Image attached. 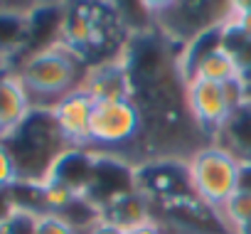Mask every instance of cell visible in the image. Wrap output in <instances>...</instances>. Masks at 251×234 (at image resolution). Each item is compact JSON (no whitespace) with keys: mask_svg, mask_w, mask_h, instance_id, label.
I'll list each match as a JSON object with an SVG mask.
<instances>
[{"mask_svg":"<svg viewBox=\"0 0 251 234\" xmlns=\"http://www.w3.org/2000/svg\"><path fill=\"white\" fill-rule=\"evenodd\" d=\"M69 0H42V5H64Z\"/></svg>","mask_w":251,"mask_h":234,"instance_id":"cell-23","label":"cell"},{"mask_svg":"<svg viewBox=\"0 0 251 234\" xmlns=\"http://www.w3.org/2000/svg\"><path fill=\"white\" fill-rule=\"evenodd\" d=\"M42 0H0V15H32Z\"/></svg>","mask_w":251,"mask_h":234,"instance_id":"cell-15","label":"cell"},{"mask_svg":"<svg viewBox=\"0 0 251 234\" xmlns=\"http://www.w3.org/2000/svg\"><path fill=\"white\" fill-rule=\"evenodd\" d=\"M52 119L57 124V131L62 141L69 148H89V129H91V111H94V99L76 89L59 99L52 108Z\"/></svg>","mask_w":251,"mask_h":234,"instance_id":"cell-6","label":"cell"},{"mask_svg":"<svg viewBox=\"0 0 251 234\" xmlns=\"http://www.w3.org/2000/svg\"><path fill=\"white\" fill-rule=\"evenodd\" d=\"M212 143L226 148L241 163H251V104L249 101H244L231 111V116L219 129Z\"/></svg>","mask_w":251,"mask_h":234,"instance_id":"cell-10","label":"cell"},{"mask_svg":"<svg viewBox=\"0 0 251 234\" xmlns=\"http://www.w3.org/2000/svg\"><path fill=\"white\" fill-rule=\"evenodd\" d=\"M138 3H141V8H143L146 15H151V18L158 20L160 15H165L177 3V0H138Z\"/></svg>","mask_w":251,"mask_h":234,"instance_id":"cell-17","label":"cell"},{"mask_svg":"<svg viewBox=\"0 0 251 234\" xmlns=\"http://www.w3.org/2000/svg\"><path fill=\"white\" fill-rule=\"evenodd\" d=\"M20 182V170L5 141H0V187H15Z\"/></svg>","mask_w":251,"mask_h":234,"instance_id":"cell-14","label":"cell"},{"mask_svg":"<svg viewBox=\"0 0 251 234\" xmlns=\"http://www.w3.org/2000/svg\"><path fill=\"white\" fill-rule=\"evenodd\" d=\"M86 234H126V227H121V224H116L106 217H99L89 224Z\"/></svg>","mask_w":251,"mask_h":234,"instance_id":"cell-18","label":"cell"},{"mask_svg":"<svg viewBox=\"0 0 251 234\" xmlns=\"http://www.w3.org/2000/svg\"><path fill=\"white\" fill-rule=\"evenodd\" d=\"M143 131V111L133 96L128 99H103L94 101L91 111V146H123L136 141Z\"/></svg>","mask_w":251,"mask_h":234,"instance_id":"cell-5","label":"cell"},{"mask_svg":"<svg viewBox=\"0 0 251 234\" xmlns=\"http://www.w3.org/2000/svg\"><path fill=\"white\" fill-rule=\"evenodd\" d=\"M185 165L195 197L212 209H219L239 190L241 160L212 141L192 151Z\"/></svg>","mask_w":251,"mask_h":234,"instance_id":"cell-3","label":"cell"},{"mask_svg":"<svg viewBox=\"0 0 251 234\" xmlns=\"http://www.w3.org/2000/svg\"><path fill=\"white\" fill-rule=\"evenodd\" d=\"M79 89L86 91L94 101L133 96V81H131L128 69H126V64H123V57L91 64L86 69V77H84Z\"/></svg>","mask_w":251,"mask_h":234,"instance_id":"cell-7","label":"cell"},{"mask_svg":"<svg viewBox=\"0 0 251 234\" xmlns=\"http://www.w3.org/2000/svg\"><path fill=\"white\" fill-rule=\"evenodd\" d=\"M3 69H8V64H5L3 59H0V72H3Z\"/></svg>","mask_w":251,"mask_h":234,"instance_id":"cell-24","label":"cell"},{"mask_svg":"<svg viewBox=\"0 0 251 234\" xmlns=\"http://www.w3.org/2000/svg\"><path fill=\"white\" fill-rule=\"evenodd\" d=\"M226 10H229L231 18L251 13V0H226Z\"/></svg>","mask_w":251,"mask_h":234,"instance_id":"cell-20","label":"cell"},{"mask_svg":"<svg viewBox=\"0 0 251 234\" xmlns=\"http://www.w3.org/2000/svg\"><path fill=\"white\" fill-rule=\"evenodd\" d=\"M25 84L35 108H52L59 99L76 91L86 77L89 64L67 42L57 40L47 47L30 52L18 67H13Z\"/></svg>","mask_w":251,"mask_h":234,"instance_id":"cell-1","label":"cell"},{"mask_svg":"<svg viewBox=\"0 0 251 234\" xmlns=\"http://www.w3.org/2000/svg\"><path fill=\"white\" fill-rule=\"evenodd\" d=\"M244 104V84H217L207 79L185 81V106L192 124L212 141L226 124L231 111Z\"/></svg>","mask_w":251,"mask_h":234,"instance_id":"cell-4","label":"cell"},{"mask_svg":"<svg viewBox=\"0 0 251 234\" xmlns=\"http://www.w3.org/2000/svg\"><path fill=\"white\" fill-rule=\"evenodd\" d=\"M18 209H20V207H18V202H15L13 187H0V227H5Z\"/></svg>","mask_w":251,"mask_h":234,"instance_id":"cell-16","label":"cell"},{"mask_svg":"<svg viewBox=\"0 0 251 234\" xmlns=\"http://www.w3.org/2000/svg\"><path fill=\"white\" fill-rule=\"evenodd\" d=\"M35 234H79L76 224L59 212H40L35 217Z\"/></svg>","mask_w":251,"mask_h":234,"instance_id":"cell-13","label":"cell"},{"mask_svg":"<svg viewBox=\"0 0 251 234\" xmlns=\"http://www.w3.org/2000/svg\"><path fill=\"white\" fill-rule=\"evenodd\" d=\"M222 224L231 232L251 222V192L249 190H236L219 209H217Z\"/></svg>","mask_w":251,"mask_h":234,"instance_id":"cell-12","label":"cell"},{"mask_svg":"<svg viewBox=\"0 0 251 234\" xmlns=\"http://www.w3.org/2000/svg\"><path fill=\"white\" fill-rule=\"evenodd\" d=\"M239 190L251 192V163H241V175H239Z\"/></svg>","mask_w":251,"mask_h":234,"instance_id":"cell-21","label":"cell"},{"mask_svg":"<svg viewBox=\"0 0 251 234\" xmlns=\"http://www.w3.org/2000/svg\"><path fill=\"white\" fill-rule=\"evenodd\" d=\"M32 50V15H0V59L18 67Z\"/></svg>","mask_w":251,"mask_h":234,"instance_id":"cell-9","label":"cell"},{"mask_svg":"<svg viewBox=\"0 0 251 234\" xmlns=\"http://www.w3.org/2000/svg\"><path fill=\"white\" fill-rule=\"evenodd\" d=\"M229 18H231V15H229ZM234 20H236V25L241 27V32H244V35H246V37L251 40V13H244V15H236Z\"/></svg>","mask_w":251,"mask_h":234,"instance_id":"cell-22","label":"cell"},{"mask_svg":"<svg viewBox=\"0 0 251 234\" xmlns=\"http://www.w3.org/2000/svg\"><path fill=\"white\" fill-rule=\"evenodd\" d=\"M32 101L13 67L0 72V141L13 136L32 113Z\"/></svg>","mask_w":251,"mask_h":234,"instance_id":"cell-8","label":"cell"},{"mask_svg":"<svg viewBox=\"0 0 251 234\" xmlns=\"http://www.w3.org/2000/svg\"><path fill=\"white\" fill-rule=\"evenodd\" d=\"M5 146L15 158L20 180H37V182L50 173L59 153L69 148L57 131L50 108H32L23 126L5 138Z\"/></svg>","mask_w":251,"mask_h":234,"instance_id":"cell-2","label":"cell"},{"mask_svg":"<svg viewBox=\"0 0 251 234\" xmlns=\"http://www.w3.org/2000/svg\"><path fill=\"white\" fill-rule=\"evenodd\" d=\"M207 79V81H217V84H244L241 69L236 67L234 57L229 52H224L222 47L209 52L195 69L192 79ZM190 81V79H187Z\"/></svg>","mask_w":251,"mask_h":234,"instance_id":"cell-11","label":"cell"},{"mask_svg":"<svg viewBox=\"0 0 251 234\" xmlns=\"http://www.w3.org/2000/svg\"><path fill=\"white\" fill-rule=\"evenodd\" d=\"M126 234H165L160 222L155 219H146V222H136L131 227H126Z\"/></svg>","mask_w":251,"mask_h":234,"instance_id":"cell-19","label":"cell"}]
</instances>
